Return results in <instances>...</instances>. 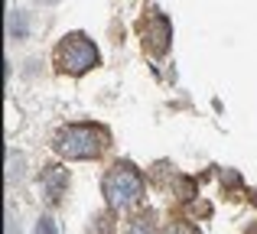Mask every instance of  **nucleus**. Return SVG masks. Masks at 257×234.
Listing matches in <instances>:
<instances>
[{
  "mask_svg": "<svg viewBox=\"0 0 257 234\" xmlns=\"http://www.w3.org/2000/svg\"><path fill=\"white\" fill-rule=\"evenodd\" d=\"M144 46L153 56H163L166 52V46H170V23H166L163 17L150 20V26H147V33H144Z\"/></svg>",
  "mask_w": 257,
  "mask_h": 234,
  "instance_id": "nucleus-5",
  "label": "nucleus"
},
{
  "mask_svg": "<svg viewBox=\"0 0 257 234\" xmlns=\"http://www.w3.org/2000/svg\"><path fill=\"white\" fill-rule=\"evenodd\" d=\"M166 234H199L192 228V224H182V221H176V224H170V228H166Z\"/></svg>",
  "mask_w": 257,
  "mask_h": 234,
  "instance_id": "nucleus-7",
  "label": "nucleus"
},
{
  "mask_svg": "<svg viewBox=\"0 0 257 234\" xmlns=\"http://www.w3.org/2000/svg\"><path fill=\"white\" fill-rule=\"evenodd\" d=\"M43 4H56V0H43Z\"/></svg>",
  "mask_w": 257,
  "mask_h": 234,
  "instance_id": "nucleus-9",
  "label": "nucleus"
},
{
  "mask_svg": "<svg viewBox=\"0 0 257 234\" xmlns=\"http://www.w3.org/2000/svg\"><path fill=\"white\" fill-rule=\"evenodd\" d=\"M104 198L111 211H124L144 198V176L131 163H114L104 176Z\"/></svg>",
  "mask_w": 257,
  "mask_h": 234,
  "instance_id": "nucleus-2",
  "label": "nucleus"
},
{
  "mask_svg": "<svg viewBox=\"0 0 257 234\" xmlns=\"http://www.w3.org/2000/svg\"><path fill=\"white\" fill-rule=\"evenodd\" d=\"M36 234H56V231H52L49 221H39V231H36Z\"/></svg>",
  "mask_w": 257,
  "mask_h": 234,
  "instance_id": "nucleus-8",
  "label": "nucleus"
},
{
  "mask_svg": "<svg viewBox=\"0 0 257 234\" xmlns=\"http://www.w3.org/2000/svg\"><path fill=\"white\" fill-rule=\"evenodd\" d=\"M98 62H101V56L94 49V43L88 36H82V33H72V36H65L56 46V65L65 75H85Z\"/></svg>",
  "mask_w": 257,
  "mask_h": 234,
  "instance_id": "nucleus-3",
  "label": "nucleus"
},
{
  "mask_svg": "<svg viewBox=\"0 0 257 234\" xmlns=\"http://www.w3.org/2000/svg\"><path fill=\"white\" fill-rule=\"evenodd\" d=\"M124 234H157V218H153V211H140V215H134L131 221H127Z\"/></svg>",
  "mask_w": 257,
  "mask_h": 234,
  "instance_id": "nucleus-6",
  "label": "nucleus"
},
{
  "mask_svg": "<svg viewBox=\"0 0 257 234\" xmlns=\"http://www.w3.org/2000/svg\"><path fill=\"white\" fill-rule=\"evenodd\" d=\"M56 153L62 159H94L107 146V130L94 124H72L56 133Z\"/></svg>",
  "mask_w": 257,
  "mask_h": 234,
  "instance_id": "nucleus-1",
  "label": "nucleus"
},
{
  "mask_svg": "<svg viewBox=\"0 0 257 234\" xmlns=\"http://www.w3.org/2000/svg\"><path fill=\"white\" fill-rule=\"evenodd\" d=\"M43 195L49 205H59L65 195V189H69V169H62V166H46L43 169Z\"/></svg>",
  "mask_w": 257,
  "mask_h": 234,
  "instance_id": "nucleus-4",
  "label": "nucleus"
}]
</instances>
